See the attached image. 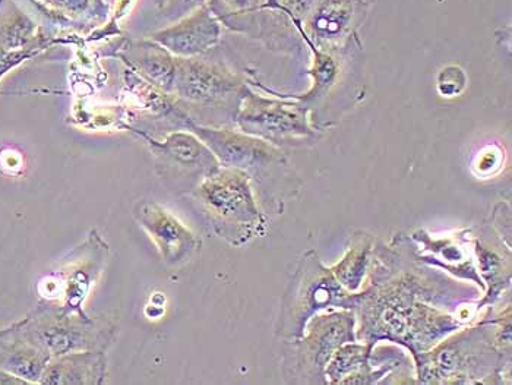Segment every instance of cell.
Listing matches in <instances>:
<instances>
[{"instance_id":"obj_7","label":"cell","mask_w":512,"mask_h":385,"mask_svg":"<svg viewBox=\"0 0 512 385\" xmlns=\"http://www.w3.org/2000/svg\"><path fill=\"white\" fill-rule=\"evenodd\" d=\"M109 261V246L96 232L74 251V260L66 263L55 292L60 298L58 308L65 314H85L82 305L87 301L94 284L99 282Z\"/></svg>"},{"instance_id":"obj_21","label":"cell","mask_w":512,"mask_h":385,"mask_svg":"<svg viewBox=\"0 0 512 385\" xmlns=\"http://www.w3.org/2000/svg\"><path fill=\"white\" fill-rule=\"evenodd\" d=\"M469 85V77L460 66H445L436 77V90L445 99L461 96Z\"/></svg>"},{"instance_id":"obj_16","label":"cell","mask_w":512,"mask_h":385,"mask_svg":"<svg viewBox=\"0 0 512 385\" xmlns=\"http://www.w3.org/2000/svg\"><path fill=\"white\" fill-rule=\"evenodd\" d=\"M355 0H316L306 18V27L321 46L337 43L346 36L355 18Z\"/></svg>"},{"instance_id":"obj_5","label":"cell","mask_w":512,"mask_h":385,"mask_svg":"<svg viewBox=\"0 0 512 385\" xmlns=\"http://www.w3.org/2000/svg\"><path fill=\"white\" fill-rule=\"evenodd\" d=\"M356 317L352 309L322 311L309 320L305 333L293 342V377L296 383L327 384L325 368L335 350L356 342Z\"/></svg>"},{"instance_id":"obj_20","label":"cell","mask_w":512,"mask_h":385,"mask_svg":"<svg viewBox=\"0 0 512 385\" xmlns=\"http://www.w3.org/2000/svg\"><path fill=\"white\" fill-rule=\"evenodd\" d=\"M311 49L314 50V62H312L311 74L312 85L311 90L303 96L296 97L297 102L308 104L315 102L319 97H324L327 91L335 84L338 78V63L335 62L330 53H325L324 50H318L311 44Z\"/></svg>"},{"instance_id":"obj_17","label":"cell","mask_w":512,"mask_h":385,"mask_svg":"<svg viewBox=\"0 0 512 385\" xmlns=\"http://www.w3.org/2000/svg\"><path fill=\"white\" fill-rule=\"evenodd\" d=\"M374 238L363 232H357L350 241L344 257L330 268L337 282L350 293H359L365 283L366 274L371 265Z\"/></svg>"},{"instance_id":"obj_26","label":"cell","mask_w":512,"mask_h":385,"mask_svg":"<svg viewBox=\"0 0 512 385\" xmlns=\"http://www.w3.org/2000/svg\"><path fill=\"white\" fill-rule=\"evenodd\" d=\"M232 11H245L252 5V0H223Z\"/></svg>"},{"instance_id":"obj_8","label":"cell","mask_w":512,"mask_h":385,"mask_svg":"<svg viewBox=\"0 0 512 385\" xmlns=\"http://www.w3.org/2000/svg\"><path fill=\"white\" fill-rule=\"evenodd\" d=\"M134 214L161 258L172 267L188 263L201 249L198 236L156 201H139Z\"/></svg>"},{"instance_id":"obj_1","label":"cell","mask_w":512,"mask_h":385,"mask_svg":"<svg viewBox=\"0 0 512 385\" xmlns=\"http://www.w3.org/2000/svg\"><path fill=\"white\" fill-rule=\"evenodd\" d=\"M412 280L374 286L365 290L360 337L374 347L376 340L388 339L409 347L413 356L438 345L460 323L445 312L416 301Z\"/></svg>"},{"instance_id":"obj_19","label":"cell","mask_w":512,"mask_h":385,"mask_svg":"<svg viewBox=\"0 0 512 385\" xmlns=\"http://www.w3.org/2000/svg\"><path fill=\"white\" fill-rule=\"evenodd\" d=\"M135 68L164 91H173L176 75V58L160 44L142 46L134 58Z\"/></svg>"},{"instance_id":"obj_4","label":"cell","mask_w":512,"mask_h":385,"mask_svg":"<svg viewBox=\"0 0 512 385\" xmlns=\"http://www.w3.org/2000/svg\"><path fill=\"white\" fill-rule=\"evenodd\" d=\"M20 324L28 339L52 358L84 350L107 352L118 337V325L113 321L65 314L58 306H41Z\"/></svg>"},{"instance_id":"obj_13","label":"cell","mask_w":512,"mask_h":385,"mask_svg":"<svg viewBox=\"0 0 512 385\" xmlns=\"http://www.w3.org/2000/svg\"><path fill=\"white\" fill-rule=\"evenodd\" d=\"M52 356L28 339L20 321L0 330V371L27 384H39Z\"/></svg>"},{"instance_id":"obj_18","label":"cell","mask_w":512,"mask_h":385,"mask_svg":"<svg viewBox=\"0 0 512 385\" xmlns=\"http://www.w3.org/2000/svg\"><path fill=\"white\" fill-rule=\"evenodd\" d=\"M413 238L414 241L425 246L426 251L434 255L436 263L441 264L447 270L453 271L458 276L464 273L467 279L474 280V282L483 286L482 279L476 276V270H474L473 261L469 258V252L455 239H432L425 232L414 233Z\"/></svg>"},{"instance_id":"obj_24","label":"cell","mask_w":512,"mask_h":385,"mask_svg":"<svg viewBox=\"0 0 512 385\" xmlns=\"http://www.w3.org/2000/svg\"><path fill=\"white\" fill-rule=\"evenodd\" d=\"M207 0H167L164 6V15L169 18L185 17L191 14L195 9L204 6Z\"/></svg>"},{"instance_id":"obj_27","label":"cell","mask_w":512,"mask_h":385,"mask_svg":"<svg viewBox=\"0 0 512 385\" xmlns=\"http://www.w3.org/2000/svg\"><path fill=\"white\" fill-rule=\"evenodd\" d=\"M9 384H27L25 381L20 380V378L14 377V375L8 374V372L0 371V385H9Z\"/></svg>"},{"instance_id":"obj_11","label":"cell","mask_w":512,"mask_h":385,"mask_svg":"<svg viewBox=\"0 0 512 385\" xmlns=\"http://www.w3.org/2000/svg\"><path fill=\"white\" fill-rule=\"evenodd\" d=\"M220 34V22L207 6H201L178 24L154 33L151 41L160 44L176 58H197L216 46Z\"/></svg>"},{"instance_id":"obj_10","label":"cell","mask_w":512,"mask_h":385,"mask_svg":"<svg viewBox=\"0 0 512 385\" xmlns=\"http://www.w3.org/2000/svg\"><path fill=\"white\" fill-rule=\"evenodd\" d=\"M191 132L210 148L223 167L246 170L249 167L267 166L281 159V151L271 142L245 132L205 128L189 123Z\"/></svg>"},{"instance_id":"obj_14","label":"cell","mask_w":512,"mask_h":385,"mask_svg":"<svg viewBox=\"0 0 512 385\" xmlns=\"http://www.w3.org/2000/svg\"><path fill=\"white\" fill-rule=\"evenodd\" d=\"M107 377V355L104 350H84L52 358L44 369L39 384L100 385Z\"/></svg>"},{"instance_id":"obj_9","label":"cell","mask_w":512,"mask_h":385,"mask_svg":"<svg viewBox=\"0 0 512 385\" xmlns=\"http://www.w3.org/2000/svg\"><path fill=\"white\" fill-rule=\"evenodd\" d=\"M242 80L224 66L198 58H176L173 91L180 99L199 104L221 102L242 90Z\"/></svg>"},{"instance_id":"obj_3","label":"cell","mask_w":512,"mask_h":385,"mask_svg":"<svg viewBox=\"0 0 512 385\" xmlns=\"http://www.w3.org/2000/svg\"><path fill=\"white\" fill-rule=\"evenodd\" d=\"M363 295L365 292H347L330 268L321 263L318 254L309 251L284 295L278 334L287 342H296L314 315L328 309L357 308Z\"/></svg>"},{"instance_id":"obj_15","label":"cell","mask_w":512,"mask_h":385,"mask_svg":"<svg viewBox=\"0 0 512 385\" xmlns=\"http://www.w3.org/2000/svg\"><path fill=\"white\" fill-rule=\"evenodd\" d=\"M372 346L346 343L335 350L333 358L325 368L327 384H371L378 383L385 371H375L369 364Z\"/></svg>"},{"instance_id":"obj_23","label":"cell","mask_w":512,"mask_h":385,"mask_svg":"<svg viewBox=\"0 0 512 385\" xmlns=\"http://www.w3.org/2000/svg\"><path fill=\"white\" fill-rule=\"evenodd\" d=\"M268 2H270L268 6H271V8L281 9V11L289 14L299 27L300 21L308 18L316 0H268Z\"/></svg>"},{"instance_id":"obj_22","label":"cell","mask_w":512,"mask_h":385,"mask_svg":"<svg viewBox=\"0 0 512 385\" xmlns=\"http://www.w3.org/2000/svg\"><path fill=\"white\" fill-rule=\"evenodd\" d=\"M502 163H504V151L498 145H488L477 156L474 169L479 176H491L496 170L501 169Z\"/></svg>"},{"instance_id":"obj_25","label":"cell","mask_w":512,"mask_h":385,"mask_svg":"<svg viewBox=\"0 0 512 385\" xmlns=\"http://www.w3.org/2000/svg\"><path fill=\"white\" fill-rule=\"evenodd\" d=\"M55 5H58L59 8L65 9L69 14H81L82 11H85L88 6V2L90 0H52Z\"/></svg>"},{"instance_id":"obj_12","label":"cell","mask_w":512,"mask_h":385,"mask_svg":"<svg viewBox=\"0 0 512 385\" xmlns=\"http://www.w3.org/2000/svg\"><path fill=\"white\" fill-rule=\"evenodd\" d=\"M161 163L183 175H199L202 179L220 169L210 148L194 132H172L163 141L141 134Z\"/></svg>"},{"instance_id":"obj_2","label":"cell","mask_w":512,"mask_h":385,"mask_svg":"<svg viewBox=\"0 0 512 385\" xmlns=\"http://www.w3.org/2000/svg\"><path fill=\"white\" fill-rule=\"evenodd\" d=\"M217 235L232 245H242L264 232L265 216L259 210L246 170L221 166L205 176L194 191Z\"/></svg>"},{"instance_id":"obj_6","label":"cell","mask_w":512,"mask_h":385,"mask_svg":"<svg viewBox=\"0 0 512 385\" xmlns=\"http://www.w3.org/2000/svg\"><path fill=\"white\" fill-rule=\"evenodd\" d=\"M237 123L245 134L271 144L302 140L315 134L305 104L268 99L249 91L240 104Z\"/></svg>"}]
</instances>
